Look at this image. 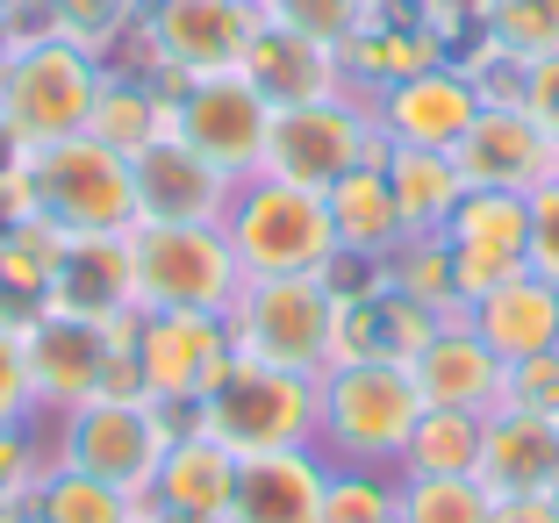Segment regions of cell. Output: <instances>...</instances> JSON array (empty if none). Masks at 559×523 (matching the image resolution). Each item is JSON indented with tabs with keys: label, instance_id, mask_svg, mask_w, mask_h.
<instances>
[{
	"label": "cell",
	"instance_id": "4316f807",
	"mask_svg": "<svg viewBox=\"0 0 559 523\" xmlns=\"http://www.w3.org/2000/svg\"><path fill=\"white\" fill-rule=\"evenodd\" d=\"M330 229H337V251H359V259H388V251L409 237L402 229V209H395V187L380 165H359L345 180L330 187Z\"/></svg>",
	"mask_w": 559,
	"mask_h": 523
},
{
	"label": "cell",
	"instance_id": "681fc988",
	"mask_svg": "<svg viewBox=\"0 0 559 523\" xmlns=\"http://www.w3.org/2000/svg\"><path fill=\"white\" fill-rule=\"evenodd\" d=\"M552 180H559V144H552Z\"/></svg>",
	"mask_w": 559,
	"mask_h": 523
},
{
	"label": "cell",
	"instance_id": "816d5d0a",
	"mask_svg": "<svg viewBox=\"0 0 559 523\" xmlns=\"http://www.w3.org/2000/svg\"><path fill=\"white\" fill-rule=\"evenodd\" d=\"M388 523H402V509H395V516H388Z\"/></svg>",
	"mask_w": 559,
	"mask_h": 523
},
{
	"label": "cell",
	"instance_id": "db71d44e",
	"mask_svg": "<svg viewBox=\"0 0 559 523\" xmlns=\"http://www.w3.org/2000/svg\"><path fill=\"white\" fill-rule=\"evenodd\" d=\"M144 8H158V0H144Z\"/></svg>",
	"mask_w": 559,
	"mask_h": 523
},
{
	"label": "cell",
	"instance_id": "ab89813d",
	"mask_svg": "<svg viewBox=\"0 0 559 523\" xmlns=\"http://www.w3.org/2000/svg\"><path fill=\"white\" fill-rule=\"evenodd\" d=\"M531 273L559 287V180L531 187Z\"/></svg>",
	"mask_w": 559,
	"mask_h": 523
},
{
	"label": "cell",
	"instance_id": "c3c4849f",
	"mask_svg": "<svg viewBox=\"0 0 559 523\" xmlns=\"http://www.w3.org/2000/svg\"><path fill=\"white\" fill-rule=\"evenodd\" d=\"M0 15H8V22H22V15H36V0H0Z\"/></svg>",
	"mask_w": 559,
	"mask_h": 523
},
{
	"label": "cell",
	"instance_id": "d6986e66",
	"mask_svg": "<svg viewBox=\"0 0 559 523\" xmlns=\"http://www.w3.org/2000/svg\"><path fill=\"white\" fill-rule=\"evenodd\" d=\"M245 72L251 86H259L273 108H295V100H330V94H352L345 80V58H337V44H316V36L301 29H280V22H265L259 36H251L245 50Z\"/></svg>",
	"mask_w": 559,
	"mask_h": 523
},
{
	"label": "cell",
	"instance_id": "ffe728a7",
	"mask_svg": "<svg viewBox=\"0 0 559 523\" xmlns=\"http://www.w3.org/2000/svg\"><path fill=\"white\" fill-rule=\"evenodd\" d=\"M323 480L330 466L309 452H251L237 466V495L223 523H323Z\"/></svg>",
	"mask_w": 559,
	"mask_h": 523
},
{
	"label": "cell",
	"instance_id": "f6af8a7d",
	"mask_svg": "<svg viewBox=\"0 0 559 523\" xmlns=\"http://www.w3.org/2000/svg\"><path fill=\"white\" fill-rule=\"evenodd\" d=\"M22 165H29V144H22V136L8 130V122H0V180H15Z\"/></svg>",
	"mask_w": 559,
	"mask_h": 523
},
{
	"label": "cell",
	"instance_id": "cb8c5ba5",
	"mask_svg": "<svg viewBox=\"0 0 559 523\" xmlns=\"http://www.w3.org/2000/svg\"><path fill=\"white\" fill-rule=\"evenodd\" d=\"M136 201H144V223H223L230 180H215L209 165L173 136V144H151L136 158Z\"/></svg>",
	"mask_w": 559,
	"mask_h": 523
},
{
	"label": "cell",
	"instance_id": "30bf717a",
	"mask_svg": "<svg viewBox=\"0 0 559 523\" xmlns=\"http://www.w3.org/2000/svg\"><path fill=\"white\" fill-rule=\"evenodd\" d=\"M230 309H144V323H136V373H144L151 402H201L230 373Z\"/></svg>",
	"mask_w": 559,
	"mask_h": 523
},
{
	"label": "cell",
	"instance_id": "74e56055",
	"mask_svg": "<svg viewBox=\"0 0 559 523\" xmlns=\"http://www.w3.org/2000/svg\"><path fill=\"white\" fill-rule=\"evenodd\" d=\"M259 8L280 29H301V36H316V44H345L373 0H259Z\"/></svg>",
	"mask_w": 559,
	"mask_h": 523
},
{
	"label": "cell",
	"instance_id": "7bdbcfd3",
	"mask_svg": "<svg viewBox=\"0 0 559 523\" xmlns=\"http://www.w3.org/2000/svg\"><path fill=\"white\" fill-rule=\"evenodd\" d=\"M0 488H36V438L0 416Z\"/></svg>",
	"mask_w": 559,
	"mask_h": 523
},
{
	"label": "cell",
	"instance_id": "11a10c76",
	"mask_svg": "<svg viewBox=\"0 0 559 523\" xmlns=\"http://www.w3.org/2000/svg\"><path fill=\"white\" fill-rule=\"evenodd\" d=\"M495 523H510V516H495Z\"/></svg>",
	"mask_w": 559,
	"mask_h": 523
},
{
	"label": "cell",
	"instance_id": "f1b7e54d",
	"mask_svg": "<svg viewBox=\"0 0 559 523\" xmlns=\"http://www.w3.org/2000/svg\"><path fill=\"white\" fill-rule=\"evenodd\" d=\"M136 509H144L136 495L80 474V466H58L50 480L22 495V523H136Z\"/></svg>",
	"mask_w": 559,
	"mask_h": 523
},
{
	"label": "cell",
	"instance_id": "9a60e30c",
	"mask_svg": "<svg viewBox=\"0 0 559 523\" xmlns=\"http://www.w3.org/2000/svg\"><path fill=\"white\" fill-rule=\"evenodd\" d=\"M452 165H460L466 187H510V194H531V187L552 180V136H545L524 108H480L474 130L452 144Z\"/></svg>",
	"mask_w": 559,
	"mask_h": 523
},
{
	"label": "cell",
	"instance_id": "f5cc1de1",
	"mask_svg": "<svg viewBox=\"0 0 559 523\" xmlns=\"http://www.w3.org/2000/svg\"><path fill=\"white\" fill-rule=\"evenodd\" d=\"M552 509H559V488H552Z\"/></svg>",
	"mask_w": 559,
	"mask_h": 523
},
{
	"label": "cell",
	"instance_id": "bcb514c9",
	"mask_svg": "<svg viewBox=\"0 0 559 523\" xmlns=\"http://www.w3.org/2000/svg\"><path fill=\"white\" fill-rule=\"evenodd\" d=\"M15 44H22V22H8V15H0V72H8V58H15Z\"/></svg>",
	"mask_w": 559,
	"mask_h": 523
},
{
	"label": "cell",
	"instance_id": "2e32d148",
	"mask_svg": "<svg viewBox=\"0 0 559 523\" xmlns=\"http://www.w3.org/2000/svg\"><path fill=\"white\" fill-rule=\"evenodd\" d=\"M409 373H416V388H424V409H474V416H488V409H502V380H510V366L480 344V330L466 323V309H460V316L438 323V337L416 352Z\"/></svg>",
	"mask_w": 559,
	"mask_h": 523
},
{
	"label": "cell",
	"instance_id": "b9f144b4",
	"mask_svg": "<svg viewBox=\"0 0 559 523\" xmlns=\"http://www.w3.org/2000/svg\"><path fill=\"white\" fill-rule=\"evenodd\" d=\"M524 115L559 144V50H545V58L524 66Z\"/></svg>",
	"mask_w": 559,
	"mask_h": 523
},
{
	"label": "cell",
	"instance_id": "ba28073f",
	"mask_svg": "<svg viewBox=\"0 0 559 523\" xmlns=\"http://www.w3.org/2000/svg\"><path fill=\"white\" fill-rule=\"evenodd\" d=\"M330 323H337V295L323 273L295 280H245L230 301V337L245 359L287 366V373H330Z\"/></svg>",
	"mask_w": 559,
	"mask_h": 523
},
{
	"label": "cell",
	"instance_id": "d4e9b609",
	"mask_svg": "<svg viewBox=\"0 0 559 523\" xmlns=\"http://www.w3.org/2000/svg\"><path fill=\"white\" fill-rule=\"evenodd\" d=\"M100 72H108V66H100ZM86 136H100L108 151H122V158L136 165L151 144H173V136H180V100L158 94L151 80L108 72V80H100L94 115H86Z\"/></svg>",
	"mask_w": 559,
	"mask_h": 523
},
{
	"label": "cell",
	"instance_id": "d6a6232c",
	"mask_svg": "<svg viewBox=\"0 0 559 523\" xmlns=\"http://www.w3.org/2000/svg\"><path fill=\"white\" fill-rule=\"evenodd\" d=\"M36 15H44L50 36H66V44L94 50L100 66H108V50L144 22V0H36Z\"/></svg>",
	"mask_w": 559,
	"mask_h": 523
},
{
	"label": "cell",
	"instance_id": "ac0fdd59",
	"mask_svg": "<svg viewBox=\"0 0 559 523\" xmlns=\"http://www.w3.org/2000/svg\"><path fill=\"white\" fill-rule=\"evenodd\" d=\"M337 58H345V80L359 86V94H380V86L444 66V36L430 29L424 15H395V0H373L359 15V29L337 44Z\"/></svg>",
	"mask_w": 559,
	"mask_h": 523
},
{
	"label": "cell",
	"instance_id": "8992f818",
	"mask_svg": "<svg viewBox=\"0 0 559 523\" xmlns=\"http://www.w3.org/2000/svg\"><path fill=\"white\" fill-rule=\"evenodd\" d=\"M416 416H424V388L395 359H352L323 373V444L345 452L352 466L402 459Z\"/></svg>",
	"mask_w": 559,
	"mask_h": 523
},
{
	"label": "cell",
	"instance_id": "44dd1931",
	"mask_svg": "<svg viewBox=\"0 0 559 523\" xmlns=\"http://www.w3.org/2000/svg\"><path fill=\"white\" fill-rule=\"evenodd\" d=\"M466 323L480 330V344H488L502 366H524V359H538V352H559V287H545L524 265V273L502 280L495 295H480L474 309H466Z\"/></svg>",
	"mask_w": 559,
	"mask_h": 523
},
{
	"label": "cell",
	"instance_id": "484cf974",
	"mask_svg": "<svg viewBox=\"0 0 559 523\" xmlns=\"http://www.w3.org/2000/svg\"><path fill=\"white\" fill-rule=\"evenodd\" d=\"M380 173H388V187H395V209H402V229H409V237H438L444 215L460 209V194H466L452 151L388 144L380 151Z\"/></svg>",
	"mask_w": 559,
	"mask_h": 523
},
{
	"label": "cell",
	"instance_id": "f35d334b",
	"mask_svg": "<svg viewBox=\"0 0 559 523\" xmlns=\"http://www.w3.org/2000/svg\"><path fill=\"white\" fill-rule=\"evenodd\" d=\"M502 402H510V409H531V416H559V352H538V359L510 366Z\"/></svg>",
	"mask_w": 559,
	"mask_h": 523
},
{
	"label": "cell",
	"instance_id": "60d3db41",
	"mask_svg": "<svg viewBox=\"0 0 559 523\" xmlns=\"http://www.w3.org/2000/svg\"><path fill=\"white\" fill-rule=\"evenodd\" d=\"M29 409H36V380H29L22 330H0V416L8 424H29Z\"/></svg>",
	"mask_w": 559,
	"mask_h": 523
},
{
	"label": "cell",
	"instance_id": "5bb4252c",
	"mask_svg": "<svg viewBox=\"0 0 559 523\" xmlns=\"http://www.w3.org/2000/svg\"><path fill=\"white\" fill-rule=\"evenodd\" d=\"M366 108H373V130H380V144L452 151L466 130H474V115L488 108V100H480L474 72L444 58V66L416 72V80H395V86H380V94H366Z\"/></svg>",
	"mask_w": 559,
	"mask_h": 523
},
{
	"label": "cell",
	"instance_id": "9f6ffc18",
	"mask_svg": "<svg viewBox=\"0 0 559 523\" xmlns=\"http://www.w3.org/2000/svg\"><path fill=\"white\" fill-rule=\"evenodd\" d=\"M552 8H559V0H552Z\"/></svg>",
	"mask_w": 559,
	"mask_h": 523
},
{
	"label": "cell",
	"instance_id": "1f68e13d",
	"mask_svg": "<svg viewBox=\"0 0 559 523\" xmlns=\"http://www.w3.org/2000/svg\"><path fill=\"white\" fill-rule=\"evenodd\" d=\"M474 29L488 50L531 66V58L559 50V8L552 0H474Z\"/></svg>",
	"mask_w": 559,
	"mask_h": 523
},
{
	"label": "cell",
	"instance_id": "8fae6325",
	"mask_svg": "<svg viewBox=\"0 0 559 523\" xmlns=\"http://www.w3.org/2000/svg\"><path fill=\"white\" fill-rule=\"evenodd\" d=\"M265 122H273V100L245 72H215L180 94V144L230 187L265 173Z\"/></svg>",
	"mask_w": 559,
	"mask_h": 523
},
{
	"label": "cell",
	"instance_id": "7a4b0ae2",
	"mask_svg": "<svg viewBox=\"0 0 559 523\" xmlns=\"http://www.w3.org/2000/svg\"><path fill=\"white\" fill-rule=\"evenodd\" d=\"M223 229H230L245 280H295V273H323L337 259L330 201L316 187L280 180V173H251L245 187H230Z\"/></svg>",
	"mask_w": 559,
	"mask_h": 523
},
{
	"label": "cell",
	"instance_id": "3957f363",
	"mask_svg": "<svg viewBox=\"0 0 559 523\" xmlns=\"http://www.w3.org/2000/svg\"><path fill=\"white\" fill-rule=\"evenodd\" d=\"M22 180H29L36 215H50L66 237H130L144 223L136 165L122 151H108L100 136H66V144L29 151Z\"/></svg>",
	"mask_w": 559,
	"mask_h": 523
},
{
	"label": "cell",
	"instance_id": "4fadbf2b",
	"mask_svg": "<svg viewBox=\"0 0 559 523\" xmlns=\"http://www.w3.org/2000/svg\"><path fill=\"white\" fill-rule=\"evenodd\" d=\"M136 323L144 309L116 316V323H80V316L44 309L29 330H22V352H29V380H36V409H80L100 394V366L116 344H136Z\"/></svg>",
	"mask_w": 559,
	"mask_h": 523
},
{
	"label": "cell",
	"instance_id": "ee69618b",
	"mask_svg": "<svg viewBox=\"0 0 559 523\" xmlns=\"http://www.w3.org/2000/svg\"><path fill=\"white\" fill-rule=\"evenodd\" d=\"M22 215H36V201H29V180L15 173V180H0V237H8Z\"/></svg>",
	"mask_w": 559,
	"mask_h": 523
},
{
	"label": "cell",
	"instance_id": "7c38bea8",
	"mask_svg": "<svg viewBox=\"0 0 559 523\" xmlns=\"http://www.w3.org/2000/svg\"><path fill=\"white\" fill-rule=\"evenodd\" d=\"M58 459L144 502L151 474H158V459H165V430H158V416H151V394H144V402H116V394H94V402L66 409V438H58Z\"/></svg>",
	"mask_w": 559,
	"mask_h": 523
},
{
	"label": "cell",
	"instance_id": "277c9868",
	"mask_svg": "<svg viewBox=\"0 0 559 523\" xmlns=\"http://www.w3.org/2000/svg\"><path fill=\"white\" fill-rule=\"evenodd\" d=\"M100 58L50 29H22L15 58L0 72V122L22 136L29 151L66 144V136H86V115L100 100Z\"/></svg>",
	"mask_w": 559,
	"mask_h": 523
},
{
	"label": "cell",
	"instance_id": "7402d4cb",
	"mask_svg": "<svg viewBox=\"0 0 559 523\" xmlns=\"http://www.w3.org/2000/svg\"><path fill=\"white\" fill-rule=\"evenodd\" d=\"M44 309L80 316V323H116L136 309V280H130V237H72L58 287Z\"/></svg>",
	"mask_w": 559,
	"mask_h": 523
},
{
	"label": "cell",
	"instance_id": "f546056e",
	"mask_svg": "<svg viewBox=\"0 0 559 523\" xmlns=\"http://www.w3.org/2000/svg\"><path fill=\"white\" fill-rule=\"evenodd\" d=\"M480 430H488V416H474V409H424L409 444H402V466L409 474H474Z\"/></svg>",
	"mask_w": 559,
	"mask_h": 523
},
{
	"label": "cell",
	"instance_id": "e0dca14e",
	"mask_svg": "<svg viewBox=\"0 0 559 523\" xmlns=\"http://www.w3.org/2000/svg\"><path fill=\"white\" fill-rule=\"evenodd\" d=\"M480 488L495 502H524V495H552L559 488V416H531V409H488L480 430Z\"/></svg>",
	"mask_w": 559,
	"mask_h": 523
},
{
	"label": "cell",
	"instance_id": "4dcf8cb0",
	"mask_svg": "<svg viewBox=\"0 0 559 523\" xmlns=\"http://www.w3.org/2000/svg\"><path fill=\"white\" fill-rule=\"evenodd\" d=\"M66 245H72V237L50 223V215H22V223L0 237V280H8L22 301L44 309L50 287H58V265H66Z\"/></svg>",
	"mask_w": 559,
	"mask_h": 523
},
{
	"label": "cell",
	"instance_id": "5b68a950",
	"mask_svg": "<svg viewBox=\"0 0 559 523\" xmlns=\"http://www.w3.org/2000/svg\"><path fill=\"white\" fill-rule=\"evenodd\" d=\"M136 309H230L245 265L223 223H136L130 229Z\"/></svg>",
	"mask_w": 559,
	"mask_h": 523
},
{
	"label": "cell",
	"instance_id": "7dc6e473",
	"mask_svg": "<svg viewBox=\"0 0 559 523\" xmlns=\"http://www.w3.org/2000/svg\"><path fill=\"white\" fill-rule=\"evenodd\" d=\"M22 495L29 488H0V523H22Z\"/></svg>",
	"mask_w": 559,
	"mask_h": 523
},
{
	"label": "cell",
	"instance_id": "603a6c76",
	"mask_svg": "<svg viewBox=\"0 0 559 523\" xmlns=\"http://www.w3.org/2000/svg\"><path fill=\"white\" fill-rule=\"evenodd\" d=\"M237 466L245 459L230 452V444L215 438H180L165 444L158 474H151L144 488V509H165V516H230V495H237Z\"/></svg>",
	"mask_w": 559,
	"mask_h": 523
},
{
	"label": "cell",
	"instance_id": "6da1fadb",
	"mask_svg": "<svg viewBox=\"0 0 559 523\" xmlns=\"http://www.w3.org/2000/svg\"><path fill=\"white\" fill-rule=\"evenodd\" d=\"M201 438L230 444L237 459H251V452H309V444L323 438V380L237 352L230 373L201 394Z\"/></svg>",
	"mask_w": 559,
	"mask_h": 523
},
{
	"label": "cell",
	"instance_id": "52a82bcc",
	"mask_svg": "<svg viewBox=\"0 0 559 523\" xmlns=\"http://www.w3.org/2000/svg\"><path fill=\"white\" fill-rule=\"evenodd\" d=\"M380 151L388 144H380L373 108H366L359 86L330 94V100L273 108V122H265V173H280V180H295V187H316V194H330L359 165H380Z\"/></svg>",
	"mask_w": 559,
	"mask_h": 523
},
{
	"label": "cell",
	"instance_id": "d590c367",
	"mask_svg": "<svg viewBox=\"0 0 559 523\" xmlns=\"http://www.w3.org/2000/svg\"><path fill=\"white\" fill-rule=\"evenodd\" d=\"M380 280L388 287H402V295H416L424 309H460L452 301V251H444V237H402L388 259H380Z\"/></svg>",
	"mask_w": 559,
	"mask_h": 523
},
{
	"label": "cell",
	"instance_id": "9c48e42d",
	"mask_svg": "<svg viewBox=\"0 0 559 523\" xmlns=\"http://www.w3.org/2000/svg\"><path fill=\"white\" fill-rule=\"evenodd\" d=\"M259 29H265L259 0H158V8H144L151 72H180V80L237 72Z\"/></svg>",
	"mask_w": 559,
	"mask_h": 523
},
{
	"label": "cell",
	"instance_id": "f907efd6",
	"mask_svg": "<svg viewBox=\"0 0 559 523\" xmlns=\"http://www.w3.org/2000/svg\"><path fill=\"white\" fill-rule=\"evenodd\" d=\"M136 523H151V516H144V509H136Z\"/></svg>",
	"mask_w": 559,
	"mask_h": 523
},
{
	"label": "cell",
	"instance_id": "836d02e7",
	"mask_svg": "<svg viewBox=\"0 0 559 523\" xmlns=\"http://www.w3.org/2000/svg\"><path fill=\"white\" fill-rule=\"evenodd\" d=\"M402 523H495V495L480 474H409L402 480Z\"/></svg>",
	"mask_w": 559,
	"mask_h": 523
},
{
	"label": "cell",
	"instance_id": "83f0119b",
	"mask_svg": "<svg viewBox=\"0 0 559 523\" xmlns=\"http://www.w3.org/2000/svg\"><path fill=\"white\" fill-rule=\"evenodd\" d=\"M438 237L460 245V251H495V259H524L531 265V194H510V187H466Z\"/></svg>",
	"mask_w": 559,
	"mask_h": 523
},
{
	"label": "cell",
	"instance_id": "e575fe53",
	"mask_svg": "<svg viewBox=\"0 0 559 523\" xmlns=\"http://www.w3.org/2000/svg\"><path fill=\"white\" fill-rule=\"evenodd\" d=\"M366 309H373V359H395V366H416V352H424V344L438 337V323H444V309H424L416 295H402V287H388V280L373 287Z\"/></svg>",
	"mask_w": 559,
	"mask_h": 523
},
{
	"label": "cell",
	"instance_id": "8d00e7d4",
	"mask_svg": "<svg viewBox=\"0 0 559 523\" xmlns=\"http://www.w3.org/2000/svg\"><path fill=\"white\" fill-rule=\"evenodd\" d=\"M402 502V488L373 474V466H330L323 480V523H388Z\"/></svg>",
	"mask_w": 559,
	"mask_h": 523
}]
</instances>
